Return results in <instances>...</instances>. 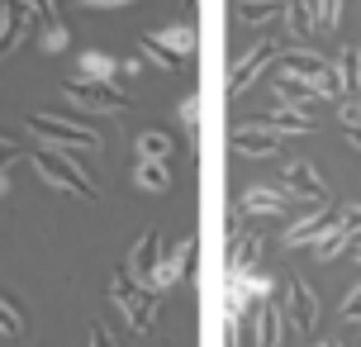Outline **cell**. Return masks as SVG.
Masks as SVG:
<instances>
[{"label":"cell","mask_w":361,"mask_h":347,"mask_svg":"<svg viewBox=\"0 0 361 347\" xmlns=\"http://www.w3.org/2000/svg\"><path fill=\"white\" fill-rule=\"evenodd\" d=\"M233 147H238V152H247V157H267V152L281 147V133H252V128H238Z\"/></svg>","instance_id":"cell-11"},{"label":"cell","mask_w":361,"mask_h":347,"mask_svg":"<svg viewBox=\"0 0 361 347\" xmlns=\"http://www.w3.org/2000/svg\"><path fill=\"white\" fill-rule=\"evenodd\" d=\"M29 124L38 128V133H48V138H62V143L72 147H100V138L90 133V128H76V124H62V119H48V114H34Z\"/></svg>","instance_id":"cell-6"},{"label":"cell","mask_w":361,"mask_h":347,"mask_svg":"<svg viewBox=\"0 0 361 347\" xmlns=\"http://www.w3.org/2000/svg\"><path fill=\"white\" fill-rule=\"evenodd\" d=\"M243 209H247V214H286V209H290V190H286V185H281V190L257 185V190L243 195Z\"/></svg>","instance_id":"cell-8"},{"label":"cell","mask_w":361,"mask_h":347,"mask_svg":"<svg viewBox=\"0 0 361 347\" xmlns=\"http://www.w3.org/2000/svg\"><path fill=\"white\" fill-rule=\"evenodd\" d=\"M338 10H343V0H324V24H338Z\"/></svg>","instance_id":"cell-19"},{"label":"cell","mask_w":361,"mask_h":347,"mask_svg":"<svg viewBox=\"0 0 361 347\" xmlns=\"http://www.w3.org/2000/svg\"><path fill=\"white\" fill-rule=\"evenodd\" d=\"M252 347H281V310L262 305L252 319Z\"/></svg>","instance_id":"cell-10"},{"label":"cell","mask_w":361,"mask_h":347,"mask_svg":"<svg viewBox=\"0 0 361 347\" xmlns=\"http://www.w3.org/2000/svg\"><path fill=\"white\" fill-rule=\"evenodd\" d=\"M343 319H361V286H352V295L343 300Z\"/></svg>","instance_id":"cell-17"},{"label":"cell","mask_w":361,"mask_h":347,"mask_svg":"<svg viewBox=\"0 0 361 347\" xmlns=\"http://www.w3.org/2000/svg\"><path fill=\"white\" fill-rule=\"evenodd\" d=\"M347 138H352V143L361 147V119H357V124H347Z\"/></svg>","instance_id":"cell-22"},{"label":"cell","mask_w":361,"mask_h":347,"mask_svg":"<svg viewBox=\"0 0 361 347\" xmlns=\"http://www.w3.org/2000/svg\"><path fill=\"white\" fill-rule=\"evenodd\" d=\"M190 243H195V233H185L176 248H166V252H162V262H157V276H152V291H157V295L176 286L180 267H185V257H190Z\"/></svg>","instance_id":"cell-5"},{"label":"cell","mask_w":361,"mask_h":347,"mask_svg":"<svg viewBox=\"0 0 361 347\" xmlns=\"http://www.w3.org/2000/svg\"><path fill=\"white\" fill-rule=\"evenodd\" d=\"M357 262H361V248H357Z\"/></svg>","instance_id":"cell-23"},{"label":"cell","mask_w":361,"mask_h":347,"mask_svg":"<svg viewBox=\"0 0 361 347\" xmlns=\"http://www.w3.org/2000/svg\"><path fill=\"white\" fill-rule=\"evenodd\" d=\"M72 91H76V100H81V105H109V110H128V100H124L119 91H109V86L100 91V86H90V81H76Z\"/></svg>","instance_id":"cell-12"},{"label":"cell","mask_w":361,"mask_h":347,"mask_svg":"<svg viewBox=\"0 0 361 347\" xmlns=\"http://www.w3.org/2000/svg\"><path fill=\"white\" fill-rule=\"evenodd\" d=\"M90 347H114V343H109V338H105L100 329H90Z\"/></svg>","instance_id":"cell-21"},{"label":"cell","mask_w":361,"mask_h":347,"mask_svg":"<svg viewBox=\"0 0 361 347\" xmlns=\"http://www.w3.org/2000/svg\"><path fill=\"white\" fill-rule=\"evenodd\" d=\"M166 152H171V143H166L162 133H138V157H157L162 162Z\"/></svg>","instance_id":"cell-14"},{"label":"cell","mask_w":361,"mask_h":347,"mask_svg":"<svg viewBox=\"0 0 361 347\" xmlns=\"http://www.w3.org/2000/svg\"><path fill=\"white\" fill-rule=\"evenodd\" d=\"M133 181L147 185V190H166V185H171V176H166V166L157 162V157H143V162H138V171H133Z\"/></svg>","instance_id":"cell-13"},{"label":"cell","mask_w":361,"mask_h":347,"mask_svg":"<svg viewBox=\"0 0 361 347\" xmlns=\"http://www.w3.org/2000/svg\"><path fill=\"white\" fill-rule=\"evenodd\" d=\"M34 162L43 166V176H48L53 185H67V190H76L81 200H95V185L86 181V171H81V166H76L72 157H57L53 147H38V152H34Z\"/></svg>","instance_id":"cell-2"},{"label":"cell","mask_w":361,"mask_h":347,"mask_svg":"<svg viewBox=\"0 0 361 347\" xmlns=\"http://www.w3.org/2000/svg\"><path fill=\"white\" fill-rule=\"evenodd\" d=\"M162 43H166V48H190V34H166Z\"/></svg>","instance_id":"cell-20"},{"label":"cell","mask_w":361,"mask_h":347,"mask_svg":"<svg viewBox=\"0 0 361 347\" xmlns=\"http://www.w3.org/2000/svg\"><path fill=\"white\" fill-rule=\"evenodd\" d=\"M157 243H162V233H157V229H147V233L138 238V248H133V272L143 276L147 291H152V276H157V252H162Z\"/></svg>","instance_id":"cell-9"},{"label":"cell","mask_w":361,"mask_h":347,"mask_svg":"<svg viewBox=\"0 0 361 347\" xmlns=\"http://www.w3.org/2000/svg\"><path fill=\"white\" fill-rule=\"evenodd\" d=\"M19 157H24V147H19V143H5V138H0V171H5L10 162H19Z\"/></svg>","instance_id":"cell-18"},{"label":"cell","mask_w":361,"mask_h":347,"mask_svg":"<svg viewBox=\"0 0 361 347\" xmlns=\"http://www.w3.org/2000/svg\"><path fill=\"white\" fill-rule=\"evenodd\" d=\"M281 319H290L295 333H314V324H319V305H314V291H309L305 281H290L286 286V310H281Z\"/></svg>","instance_id":"cell-3"},{"label":"cell","mask_w":361,"mask_h":347,"mask_svg":"<svg viewBox=\"0 0 361 347\" xmlns=\"http://www.w3.org/2000/svg\"><path fill=\"white\" fill-rule=\"evenodd\" d=\"M19 329H24V319H19V310L0 300V333H5V338H19Z\"/></svg>","instance_id":"cell-15"},{"label":"cell","mask_w":361,"mask_h":347,"mask_svg":"<svg viewBox=\"0 0 361 347\" xmlns=\"http://www.w3.org/2000/svg\"><path fill=\"white\" fill-rule=\"evenodd\" d=\"M338 224H343L347 233H361V205H347L343 214H338Z\"/></svg>","instance_id":"cell-16"},{"label":"cell","mask_w":361,"mask_h":347,"mask_svg":"<svg viewBox=\"0 0 361 347\" xmlns=\"http://www.w3.org/2000/svg\"><path fill=\"white\" fill-rule=\"evenodd\" d=\"M333 219H338L333 209H305V214L286 229V243H290V248H309V243H314V233H319L324 224H333Z\"/></svg>","instance_id":"cell-7"},{"label":"cell","mask_w":361,"mask_h":347,"mask_svg":"<svg viewBox=\"0 0 361 347\" xmlns=\"http://www.w3.org/2000/svg\"><path fill=\"white\" fill-rule=\"evenodd\" d=\"M152 300H157V291H147V295H143V286H138L133 276L119 272V281H114V305L128 314V329L143 333L147 324H152V314H157V310H152Z\"/></svg>","instance_id":"cell-1"},{"label":"cell","mask_w":361,"mask_h":347,"mask_svg":"<svg viewBox=\"0 0 361 347\" xmlns=\"http://www.w3.org/2000/svg\"><path fill=\"white\" fill-rule=\"evenodd\" d=\"M281 185H286L295 200H314V205L328 200V185L319 181V171H314L309 162H290L286 171H281Z\"/></svg>","instance_id":"cell-4"}]
</instances>
